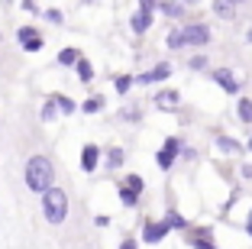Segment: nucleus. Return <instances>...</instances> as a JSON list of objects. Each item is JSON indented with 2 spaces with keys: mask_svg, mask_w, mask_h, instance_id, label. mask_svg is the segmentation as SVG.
I'll return each mask as SVG.
<instances>
[{
  "mask_svg": "<svg viewBox=\"0 0 252 249\" xmlns=\"http://www.w3.org/2000/svg\"><path fill=\"white\" fill-rule=\"evenodd\" d=\"M23 181L32 194H42L45 188L55 184V165L49 155H30L26 165H23Z\"/></svg>",
  "mask_w": 252,
  "mask_h": 249,
  "instance_id": "nucleus-1",
  "label": "nucleus"
},
{
  "mask_svg": "<svg viewBox=\"0 0 252 249\" xmlns=\"http://www.w3.org/2000/svg\"><path fill=\"white\" fill-rule=\"evenodd\" d=\"M42 213H45V220L52 223V227H59V223H65V217H68V194L62 188H45L42 191Z\"/></svg>",
  "mask_w": 252,
  "mask_h": 249,
  "instance_id": "nucleus-2",
  "label": "nucleus"
},
{
  "mask_svg": "<svg viewBox=\"0 0 252 249\" xmlns=\"http://www.w3.org/2000/svg\"><path fill=\"white\" fill-rule=\"evenodd\" d=\"M16 42H20L23 52H42L45 39H42V33H39L36 26H20V30H16Z\"/></svg>",
  "mask_w": 252,
  "mask_h": 249,
  "instance_id": "nucleus-3",
  "label": "nucleus"
},
{
  "mask_svg": "<svg viewBox=\"0 0 252 249\" xmlns=\"http://www.w3.org/2000/svg\"><path fill=\"white\" fill-rule=\"evenodd\" d=\"M178 36H181V45H204V42H210V26L194 23V26L178 30Z\"/></svg>",
  "mask_w": 252,
  "mask_h": 249,
  "instance_id": "nucleus-4",
  "label": "nucleus"
},
{
  "mask_svg": "<svg viewBox=\"0 0 252 249\" xmlns=\"http://www.w3.org/2000/svg\"><path fill=\"white\" fill-rule=\"evenodd\" d=\"M178 149H181V140L178 136H171V140H165V146H162V152H158V169H171L175 165V155H178Z\"/></svg>",
  "mask_w": 252,
  "mask_h": 249,
  "instance_id": "nucleus-5",
  "label": "nucleus"
},
{
  "mask_svg": "<svg viewBox=\"0 0 252 249\" xmlns=\"http://www.w3.org/2000/svg\"><path fill=\"white\" fill-rule=\"evenodd\" d=\"M214 81L220 84L223 91H226V94H236V91H239V81H236V74H233L230 68H217V71H214Z\"/></svg>",
  "mask_w": 252,
  "mask_h": 249,
  "instance_id": "nucleus-6",
  "label": "nucleus"
},
{
  "mask_svg": "<svg viewBox=\"0 0 252 249\" xmlns=\"http://www.w3.org/2000/svg\"><path fill=\"white\" fill-rule=\"evenodd\" d=\"M165 236H168V223H165V220L162 223H152V220H149L146 227H142V240L146 243H162Z\"/></svg>",
  "mask_w": 252,
  "mask_h": 249,
  "instance_id": "nucleus-7",
  "label": "nucleus"
},
{
  "mask_svg": "<svg viewBox=\"0 0 252 249\" xmlns=\"http://www.w3.org/2000/svg\"><path fill=\"white\" fill-rule=\"evenodd\" d=\"M97 165H100V149H97L94 142H88V146L81 149V169L84 172H94Z\"/></svg>",
  "mask_w": 252,
  "mask_h": 249,
  "instance_id": "nucleus-8",
  "label": "nucleus"
},
{
  "mask_svg": "<svg viewBox=\"0 0 252 249\" xmlns=\"http://www.w3.org/2000/svg\"><path fill=\"white\" fill-rule=\"evenodd\" d=\"M129 26H133L136 36H142V33L152 26V10H142V7H139V10L133 13V20H129Z\"/></svg>",
  "mask_w": 252,
  "mask_h": 249,
  "instance_id": "nucleus-9",
  "label": "nucleus"
},
{
  "mask_svg": "<svg viewBox=\"0 0 252 249\" xmlns=\"http://www.w3.org/2000/svg\"><path fill=\"white\" fill-rule=\"evenodd\" d=\"M168 74H171V65H168V62H162V65H156L152 71L139 74V84H152V81H165Z\"/></svg>",
  "mask_w": 252,
  "mask_h": 249,
  "instance_id": "nucleus-10",
  "label": "nucleus"
},
{
  "mask_svg": "<svg viewBox=\"0 0 252 249\" xmlns=\"http://www.w3.org/2000/svg\"><path fill=\"white\" fill-rule=\"evenodd\" d=\"M236 3H233V0H214V13L217 16H223V20H233V16H236Z\"/></svg>",
  "mask_w": 252,
  "mask_h": 249,
  "instance_id": "nucleus-11",
  "label": "nucleus"
},
{
  "mask_svg": "<svg viewBox=\"0 0 252 249\" xmlns=\"http://www.w3.org/2000/svg\"><path fill=\"white\" fill-rule=\"evenodd\" d=\"M74 68H78V78H81L84 84H88V81L94 78V65H91V62L84 59V55H81V59H78V62H74Z\"/></svg>",
  "mask_w": 252,
  "mask_h": 249,
  "instance_id": "nucleus-12",
  "label": "nucleus"
},
{
  "mask_svg": "<svg viewBox=\"0 0 252 249\" xmlns=\"http://www.w3.org/2000/svg\"><path fill=\"white\" fill-rule=\"evenodd\" d=\"M52 101H55V107H59V113H74V110H78V104L65 94H52Z\"/></svg>",
  "mask_w": 252,
  "mask_h": 249,
  "instance_id": "nucleus-13",
  "label": "nucleus"
},
{
  "mask_svg": "<svg viewBox=\"0 0 252 249\" xmlns=\"http://www.w3.org/2000/svg\"><path fill=\"white\" fill-rule=\"evenodd\" d=\"M78 59H81V52H78V49H62V52H59V65H62V68L74 65Z\"/></svg>",
  "mask_w": 252,
  "mask_h": 249,
  "instance_id": "nucleus-14",
  "label": "nucleus"
},
{
  "mask_svg": "<svg viewBox=\"0 0 252 249\" xmlns=\"http://www.w3.org/2000/svg\"><path fill=\"white\" fill-rule=\"evenodd\" d=\"M236 117L243 120V123H252V101H246V97H243V101L236 104Z\"/></svg>",
  "mask_w": 252,
  "mask_h": 249,
  "instance_id": "nucleus-15",
  "label": "nucleus"
},
{
  "mask_svg": "<svg viewBox=\"0 0 252 249\" xmlns=\"http://www.w3.org/2000/svg\"><path fill=\"white\" fill-rule=\"evenodd\" d=\"M158 7H162L165 16H181V13H185V7H181L178 0H165V3H158Z\"/></svg>",
  "mask_w": 252,
  "mask_h": 249,
  "instance_id": "nucleus-16",
  "label": "nucleus"
},
{
  "mask_svg": "<svg viewBox=\"0 0 252 249\" xmlns=\"http://www.w3.org/2000/svg\"><path fill=\"white\" fill-rule=\"evenodd\" d=\"M158 107H171V104H178V91H162V94L156 97Z\"/></svg>",
  "mask_w": 252,
  "mask_h": 249,
  "instance_id": "nucleus-17",
  "label": "nucleus"
},
{
  "mask_svg": "<svg viewBox=\"0 0 252 249\" xmlns=\"http://www.w3.org/2000/svg\"><path fill=\"white\" fill-rule=\"evenodd\" d=\"M55 117H59V107H55V101H52V97H49V101L42 104V120H45V123H49V120H55Z\"/></svg>",
  "mask_w": 252,
  "mask_h": 249,
  "instance_id": "nucleus-18",
  "label": "nucleus"
},
{
  "mask_svg": "<svg viewBox=\"0 0 252 249\" xmlns=\"http://www.w3.org/2000/svg\"><path fill=\"white\" fill-rule=\"evenodd\" d=\"M100 107H104V97H88V101L81 104V110H84V113H97Z\"/></svg>",
  "mask_w": 252,
  "mask_h": 249,
  "instance_id": "nucleus-19",
  "label": "nucleus"
},
{
  "mask_svg": "<svg viewBox=\"0 0 252 249\" xmlns=\"http://www.w3.org/2000/svg\"><path fill=\"white\" fill-rule=\"evenodd\" d=\"M113 88H117V94H126V91L133 88V78H129V74H120V78L113 81Z\"/></svg>",
  "mask_w": 252,
  "mask_h": 249,
  "instance_id": "nucleus-20",
  "label": "nucleus"
},
{
  "mask_svg": "<svg viewBox=\"0 0 252 249\" xmlns=\"http://www.w3.org/2000/svg\"><path fill=\"white\" fill-rule=\"evenodd\" d=\"M120 201H123L126 207H133L136 201H139V194H136V191H129V188H126V184H123V188H120Z\"/></svg>",
  "mask_w": 252,
  "mask_h": 249,
  "instance_id": "nucleus-21",
  "label": "nucleus"
},
{
  "mask_svg": "<svg viewBox=\"0 0 252 249\" xmlns=\"http://www.w3.org/2000/svg\"><path fill=\"white\" fill-rule=\"evenodd\" d=\"M107 165H110V169H120V165H123V149H110V152H107Z\"/></svg>",
  "mask_w": 252,
  "mask_h": 249,
  "instance_id": "nucleus-22",
  "label": "nucleus"
},
{
  "mask_svg": "<svg viewBox=\"0 0 252 249\" xmlns=\"http://www.w3.org/2000/svg\"><path fill=\"white\" fill-rule=\"evenodd\" d=\"M126 188H129V191H136V194H142V188H146V181H142L139 175H129V178H126Z\"/></svg>",
  "mask_w": 252,
  "mask_h": 249,
  "instance_id": "nucleus-23",
  "label": "nucleus"
},
{
  "mask_svg": "<svg viewBox=\"0 0 252 249\" xmlns=\"http://www.w3.org/2000/svg\"><path fill=\"white\" fill-rule=\"evenodd\" d=\"M191 246L194 249H217L214 243H210V236H207V230H204V233H200V240H191Z\"/></svg>",
  "mask_w": 252,
  "mask_h": 249,
  "instance_id": "nucleus-24",
  "label": "nucleus"
},
{
  "mask_svg": "<svg viewBox=\"0 0 252 249\" xmlns=\"http://www.w3.org/2000/svg\"><path fill=\"white\" fill-rule=\"evenodd\" d=\"M165 223H168V230H185V217H178V213H168Z\"/></svg>",
  "mask_w": 252,
  "mask_h": 249,
  "instance_id": "nucleus-25",
  "label": "nucleus"
},
{
  "mask_svg": "<svg viewBox=\"0 0 252 249\" xmlns=\"http://www.w3.org/2000/svg\"><path fill=\"white\" fill-rule=\"evenodd\" d=\"M217 146H220L223 152H236V149H239V146H236V142H233V140H223V136H220V140H217Z\"/></svg>",
  "mask_w": 252,
  "mask_h": 249,
  "instance_id": "nucleus-26",
  "label": "nucleus"
},
{
  "mask_svg": "<svg viewBox=\"0 0 252 249\" xmlns=\"http://www.w3.org/2000/svg\"><path fill=\"white\" fill-rule=\"evenodd\" d=\"M45 20H49V23H62V13H59V10H45Z\"/></svg>",
  "mask_w": 252,
  "mask_h": 249,
  "instance_id": "nucleus-27",
  "label": "nucleus"
},
{
  "mask_svg": "<svg viewBox=\"0 0 252 249\" xmlns=\"http://www.w3.org/2000/svg\"><path fill=\"white\" fill-rule=\"evenodd\" d=\"M168 49H181V36H178V33H171V36H168Z\"/></svg>",
  "mask_w": 252,
  "mask_h": 249,
  "instance_id": "nucleus-28",
  "label": "nucleus"
},
{
  "mask_svg": "<svg viewBox=\"0 0 252 249\" xmlns=\"http://www.w3.org/2000/svg\"><path fill=\"white\" fill-rule=\"evenodd\" d=\"M188 65H191V68H204V65H207V59H204V55H194Z\"/></svg>",
  "mask_w": 252,
  "mask_h": 249,
  "instance_id": "nucleus-29",
  "label": "nucleus"
},
{
  "mask_svg": "<svg viewBox=\"0 0 252 249\" xmlns=\"http://www.w3.org/2000/svg\"><path fill=\"white\" fill-rule=\"evenodd\" d=\"M139 7H142V10H156L158 3H156V0H139Z\"/></svg>",
  "mask_w": 252,
  "mask_h": 249,
  "instance_id": "nucleus-30",
  "label": "nucleus"
},
{
  "mask_svg": "<svg viewBox=\"0 0 252 249\" xmlns=\"http://www.w3.org/2000/svg\"><path fill=\"white\" fill-rule=\"evenodd\" d=\"M120 249H136V240H123V243H120Z\"/></svg>",
  "mask_w": 252,
  "mask_h": 249,
  "instance_id": "nucleus-31",
  "label": "nucleus"
},
{
  "mask_svg": "<svg viewBox=\"0 0 252 249\" xmlns=\"http://www.w3.org/2000/svg\"><path fill=\"white\" fill-rule=\"evenodd\" d=\"M249 236H252V213H249Z\"/></svg>",
  "mask_w": 252,
  "mask_h": 249,
  "instance_id": "nucleus-32",
  "label": "nucleus"
},
{
  "mask_svg": "<svg viewBox=\"0 0 252 249\" xmlns=\"http://www.w3.org/2000/svg\"><path fill=\"white\" fill-rule=\"evenodd\" d=\"M233 3H243V0H233Z\"/></svg>",
  "mask_w": 252,
  "mask_h": 249,
  "instance_id": "nucleus-33",
  "label": "nucleus"
},
{
  "mask_svg": "<svg viewBox=\"0 0 252 249\" xmlns=\"http://www.w3.org/2000/svg\"><path fill=\"white\" fill-rule=\"evenodd\" d=\"M0 42H3V33H0Z\"/></svg>",
  "mask_w": 252,
  "mask_h": 249,
  "instance_id": "nucleus-34",
  "label": "nucleus"
},
{
  "mask_svg": "<svg viewBox=\"0 0 252 249\" xmlns=\"http://www.w3.org/2000/svg\"><path fill=\"white\" fill-rule=\"evenodd\" d=\"M249 42H252V33H249Z\"/></svg>",
  "mask_w": 252,
  "mask_h": 249,
  "instance_id": "nucleus-35",
  "label": "nucleus"
},
{
  "mask_svg": "<svg viewBox=\"0 0 252 249\" xmlns=\"http://www.w3.org/2000/svg\"><path fill=\"white\" fill-rule=\"evenodd\" d=\"M249 149H252V140H249Z\"/></svg>",
  "mask_w": 252,
  "mask_h": 249,
  "instance_id": "nucleus-36",
  "label": "nucleus"
}]
</instances>
